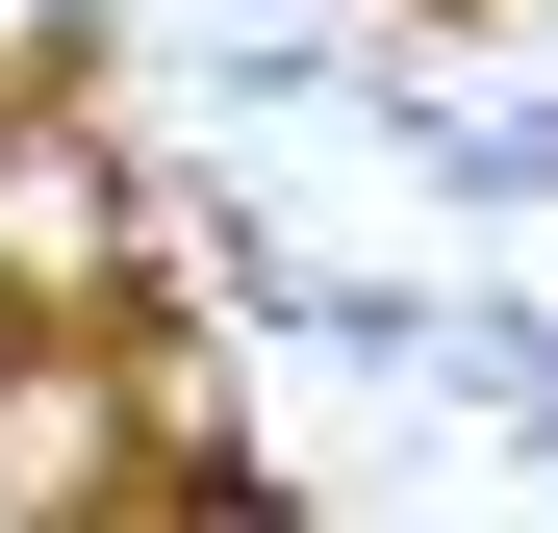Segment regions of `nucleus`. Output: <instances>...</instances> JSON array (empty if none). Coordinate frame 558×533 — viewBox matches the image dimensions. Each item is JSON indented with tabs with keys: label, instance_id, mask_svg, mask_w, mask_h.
<instances>
[{
	"label": "nucleus",
	"instance_id": "1",
	"mask_svg": "<svg viewBox=\"0 0 558 533\" xmlns=\"http://www.w3.org/2000/svg\"><path fill=\"white\" fill-rule=\"evenodd\" d=\"M0 280L26 305H128V153L76 128V76H0Z\"/></svg>",
	"mask_w": 558,
	"mask_h": 533
},
{
	"label": "nucleus",
	"instance_id": "2",
	"mask_svg": "<svg viewBox=\"0 0 558 533\" xmlns=\"http://www.w3.org/2000/svg\"><path fill=\"white\" fill-rule=\"evenodd\" d=\"M0 355H26V280H0Z\"/></svg>",
	"mask_w": 558,
	"mask_h": 533
}]
</instances>
